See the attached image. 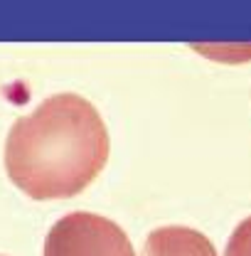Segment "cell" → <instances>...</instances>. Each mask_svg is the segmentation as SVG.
Masks as SVG:
<instances>
[{"mask_svg": "<svg viewBox=\"0 0 251 256\" xmlns=\"http://www.w3.org/2000/svg\"><path fill=\"white\" fill-rule=\"evenodd\" d=\"M44 256H136L116 222L94 212H69L47 234Z\"/></svg>", "mask_w": 251, "mask_h": 256, "instance_id": "7a4b0ae2", "label": "cell"}, {"mask_svg": "<svg viewBox=\"0 0 251 256\" xmlns=\"http://www.w3.org/2000/svg\"><path fill=\"white\" fill-rule=\"evenodd\" d=\"M143 256H217L212 242L192 226H158L148 234Z\"/></svg>", "mask_w": 251, "mask_h": 256, "instance_id": "3957f363", "label": "cell"}, {"mask_svg": "<svg viewBox=\"0 0 251 256\" xmlns=\"http://www.w3.org/2000/svg\"><path fill=\"white\" fill-rule=\"evenodd\" d=\"M108 160V130L92 101L62 92L20 116L5 140V170L32 200L86 190Z\"/></svg>", "mask_w": 251, "mask_h": 256, "instance_id": "6da1fadb", "label": "cell"}, {"mask_svg": "<svg viewBox=\"0 0 251 256\" xmlns=\"http://www.w3.org/2000/svg\"><path fill=\"white\" fill-rule=\"evenodd\" d=\"M224 256H251V217L236 224V229L229 236Z\"/></svg>", "mask_w": 251, "mask_h": 256, "instance_id": "277c9868", "label": "cell"}]
</instances>
